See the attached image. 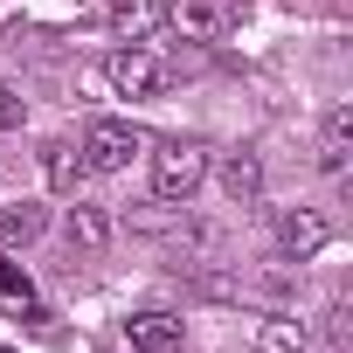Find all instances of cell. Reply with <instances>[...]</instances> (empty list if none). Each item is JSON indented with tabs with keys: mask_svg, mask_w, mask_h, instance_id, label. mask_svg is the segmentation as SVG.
<instances>
[{
	"mask_svg": "<svg viewBox=\"0 0 353 353\" xmlns=\"http://www.w3.org/2000/svg\"><path fill=\"white\" fill-rule=\"evenodd\" d=\"M201 181H208V152H201L194 139H166V145L152 152V194H159V201H194Z\"/></svg>",
	"mask_w": 353,
	"mask_h": 353,
	"instance_id": "cell-1",
	"label": "cell"
},
{
	"mask_svg": "<svg viewBox=\"0 0 353 353\" xmlns=\"http://www.w3.org/2000/svg\"><path fill=\"white\" fill-rule=\"evenodd\" d=\"M132 152H145V139H139L125 118H97V125L83 132V166H90V173H125Z\"/></svg>",
	"mask_w": 353,
	"mask_h": 353,
	"instance_id": "cell-2",
	"label": "cell"
},
{
	"mask_svg": "<svg viewBox=\"0 0 353 353\" xmlns=\"http://www.w3.org/2000/svg\"><path fill=\"white\" fill-rule=\"evenodd\" d=\"M111 83H118L125 97H159V90L173 83V70H166L152 49H139V42H132V49H118V56H111Z\"/></svg>",
	"mask_w": 353,
	"mask_h": 353,
	"instance_id": "cell-3",
	"label": "cell"
},
{
	"mask_svg": "<svg viewBox=\"0 0 353 353\" xmlns=\"http://www.w3.org/2000/svg\"><path fill=\"white\" fill-rule=\"evenodd\" d=\"M325 243H332V222H325L319 208H291V215H277V250H284L291 263L319 256Z\"/></svg>",
	"mask_w": 353,
	"mask_h": 353,
	"instance_id": "cell-4",
	"label": "cell"
},
{
	"mask_svg": "<svg viewBox=\"0 0 353 353\" xmlns=\"http://www.w3.org/2000/svg\"><path fill=\"white\" fill-rule=\"evenodd\" d=\"M159 21H166L173 35H188V42H215V35L229 28V8H222V0H173Z\"/></svg>",
	"mask_w": 353,
	"mask_h": 353,
	"instance_id": "cell-5",
	"label": "cell"
},
{
	"mask_svg": "<svg viewBox=\"0 0 353 353\" xmlns=\"http://www.w3.org/2000/svg\"><path fill=\"white\" fill-rule=\"evenodd\" d=\"M125 339H132V353H181L188 325L173 319V312H132L125 319Z\"/></svg>",
	"mask_w": 353,
	"mask_h": 353,
	"instance_id": "cell-6",
	"label": "cell"
},
{
	"mask_svg": "<svg viewBox=\"0 0 353 353\" xmlns=\"http://www.w3.org/2000/svg\"><path fill=\"white\" fill-rule=\"evenodd\" d=\"M346 152H353V104H332L325 111V132H319V166L325 173H346Z\"/></svg>",
	"mask_w": 353,
	"mask_h": 353,
	"instance_id": "cell-7",
	"label": "cell"
},
{
	"mask_svg": "<svg viewBox=\"0 0 353 353\" xmlns=\"http://www.w3.org/2000/svg\"><path fill=\"white\" fill-rule=\"evenodd\" d=\"M222 194H229L236 208H250V201L263 194V166H256V152H229V159H222Z\"/></svg>",
	"mask_w": 353,
	"mask_h": 353,
	"instance_id": "cell-8",
	"label": "cell"
},
{
	"mask_svg": "<svg viewBox=\"0 0 353 353\" xmlns=\"http://www.w3.org/2000/svg\"><path fill=\"white\" fill-rule=\"evenodd\" d=\"M42 173H49L56 194H77V181H83L90 166H83V152H77L70 139H49V145H42Z\"/></svg>",
	"mask_w": 353,
	"mask_h": 353,
	"instance_id": "cell-9",
	"label": "cell"
},
{
	"mask_svg": "<svg viewBox=\"0 0 353 353\" xmlns=\"http://www.w3.org/2000/svg\"><path fill=\"white\" fill-rule=\"evenodd\" d=\"M159 14H166L159 0H111V28H118L125 42H145V35L159 28Z\"/></svg>",
	"mask_w": 353,
	"mask_h": 353,
	"instance_id": "cell-10",
	"label": "cell"
},
{
	"mask_svg": "<svg viewBox=\"0 0 353 353\" xmlns=\"http://www.w3.org/2000/svg\"><path fill=\"white\" fill-rule=\"evenodd\" d=\"M49 229V215H42V201H21V208H8V215H0V243H8V250H21V243H35Z\"/></svg>",
	"mask_w": 353,
	"mask_h": 353,
	"instance_id": "cell-11",
	"label": "cell"
},
{
	"mask_svg": "<svg viewBox=\"0 0 353 353\" xmlns=\"http://www.w3.org/2000/svg\"><path fill=\"white\" fill-rule=\"evenodd\" d=\"M63 229H70V243H83V250H104V243H111V215H104V208H90V201H77Z\"/></svg>",
	"mask_w": 353,
	"mask_h": 353,
	"instance_id": "cell-12",
	"label": "cell"
},
{
	"mask_svg": "<svg viewBox=\"0 0 353 353\" xmlns=\"http://www.w3.org/2000/svg\"><path fill=\"white\" fill-rule=\"evenodd\" d=\"M256 346H263V353H305V325H291V319H270V325L256 332Z\"/></svg>",
	"mask_w": 353,
	"mask_h": 353,
	"instance_id": "cell-13",
	"label": "cell"
},
{
	"mask_svg": "<svg viewBox=\"0 0 353 353\" xmlns=\"http://www.w3.org/2000/svg\"><path fill=\"white\" fill-rule=\"evenodd\" d=\"M21 118H28V104H21V97H14V90H0V125H8V132H14V125H21Z\"/></svg>",
	"mask_w": 353,
	"mask_h": 353,
	"instance_id": "cell-14",
	"label": "cell"
},
{
	"mask_svg": "<svg viewBox=\"0 0 353 353\" xmlns=\"http://www.w3.org/2000/svg\"><path fill=\"white\" fill-rule=\"evenodd\" d=\"M0 353H14V346H0Z\"/></svg>",
	"mask_w": 353,
	"mask_h": 353,
	"instance_id": "cell-15",
	"label": "cell"
}]
</instances>
